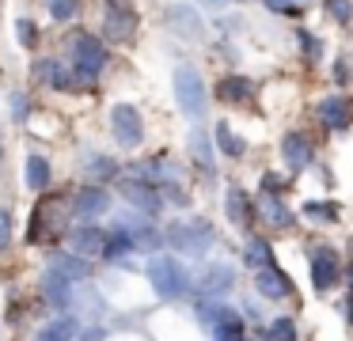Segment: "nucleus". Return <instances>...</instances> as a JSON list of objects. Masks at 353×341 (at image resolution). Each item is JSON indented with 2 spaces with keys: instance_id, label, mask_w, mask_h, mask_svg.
<instances>
[{
  "instance_id": "f257e3e1",
  "label": "nucleus",
  "mask_w": 353,
  "mask_h": 341,
  "mask_svg": "<svg viewBox=\"0 0 353 341\" xmlns=\"http://www.w3.org/2000/svg\"><path fill=\"white\" fill-rule=\"evenodd\" d=\"M145 273H148L152 292L160 296L163 303H175V300H183V296L194 292L190 269H186L175 254H163V250H160V254H152V258H148V265H145Z\"/></svg>"
},
{
  "instance_id": "f03ea898",
  "label": "nucleus",
  "mask_w": 353,
  "mask_h": 341,
  "mask_svg": "<svg viewBox=\"0 0 353 341\" xmlns=\"http://www.w3.org/2000/svg\"><path fill=\"white\" fill-rule=\"evenodd\" d=\"M171 80H175V99H179L183 118L194 121V125H201L205 114H209V87H205V80H201V72L194 65H179Z\"/></svg>"
},
{
  "instance_id": "7ed1b4c3",
  "label": "nucleus",
  "mask_w": 353,
  "mask_h": 341,
  "mask_svg": "<svg viewBox=\"0 0 353 341\" xmlns=\"http://www.w3.org/2000/svg\"><path fill=\"white\" fill-rule=\"evenodd\" d=\"M99 27L103 38L114 45H133V34H137V4L133 0H99Z\"/></svg>"
},
{
  "instance_id": "20e7f679",
  "label": "nucleus",
  "mask_w": 353,
  "mask_h": 341,
  "mask_svg": "<svg viewBox=\"0 0 353 341\" xmlns=\"http://www.w3.org/2000/svg\"><path fill=\"white\" fill-rule=\"evenodd\" d=\"M307 277H312L315 296H330L338 285H342V277H345L342 254H338L334 247H327V242L312 247V250H307Z\"/></svg>"
},
{
  "instance_id": "39448f33",
  "label": "nucleus",
  "mask_w": 353,
  "mask_h": 341,
  "mask_svg": "<svg viewBox=\"0 0 353 341\" xmlns=\"http://www.w3.org/2000/svg\"><path fill=\"white\" fill-rule=\"evenodd\" d=\"M163 239L186 258H205L209 247H213V239H216V231H213L209 220H179V224H168Z\"/></svg>"
},
{
  "instance_id": "423d86ee",
  "label": "nucleus",
  "mask_w": 353,
  "mask_h": 341,
  "mask_svg": "<svg viewBox=\"0 0 353 341\" xmlns=\"http://www.w3.org/2000/svg\"><path fill=\"white\" fill-rule=\"evenodd\" d=\"M69 57H72V72L80 76V83H95L107 68V50H103V38L95 34H72L69 38Z\"/></svg>"
},
{
  "instance_id": "0eeeda50",
  "label": "nucleus",
  "mask_w": 353,
  "mask_h": 341,
  "mask_svg": "<svg viewBox=\"0 0 353 341\" xmlns=\"http://www.w3.org/2000/svg\"><path fill=\"white\" fill-rule=\"evenodd\" d=\"M110 133H114L118 148H141L145 144V114L133 103L110 106Z\"/></svg>"
},
{
  "instance_id": "6e6552de",
  "label": "nucleus",
  "mask_w": 353,
  "mask_h": 341,
  "mask_svg": "<svg viewBox=\"0 0 353 341\" xmlns=\"http://www.w3.org/2000/svg\"><path fill=\"white\" fill-rule=\"evenodd\" d=\"M224 216H228V224L236 227V231L254 235V224H259V201H254L247 189L228 186L224 189Z\"/></svg>"
},
{
  "instance_id": "1a4fd4ad",
  "label": "nucleus",
  "mask_w": 353,
  "mask_h": 341,
  "mask_svg": "<svg viewBox=\"0 0 353 341\" xmlns=\"http://www.w3.org/2000/svg\"><path fill=\"white\" fill-rule=\"evenodd\" d=\"M232 288H236V269L228 262H213L194 280V300H224Z\"/></svg>"
},
{
  "instance_id": "9d476101",
  "label": "nucleus",
  "mask_w": 353,
  "mask_h": 341,
  "mask_svg": "<svg viewBox=\"0 0 353 341\" xmlns=\"http://www.w3.org/2000/svg\"><path fill=\"white\" fill-rule=\"evenodd\" d=\"M315 118L327 133H345L353 125V99L350 95H327L315 103Z\"/></svg>"
},
{
  "instance_id": "9b49d317",
  "label": "nucleus",
  "mask_w": 353,
  "mask_h": 341,
  "mask_svg": "<svg viewBox=\"0 0 353 341\" xmlns=\"http://www.w3.org/2000/svg\"><path fill=\"white\" fill-rule=\"evenodd\" d=\"M277 148H281V163L289 167L292 174L307 171V167L315 163V141H312L307 133H300V129H292V133H285Z\"/></svg>"
},
{
  "instance_id": "f8f14e48",
  "label": "nucleus",
  "mask_w": 353,
  "mask_h": 341,
  "mask_svg": "<svg viewBox=\"0 0 353 341\" xmlns=\"http://www.w3.org/2000/svg\"><path fill=\"white\" fill-rule=\"evenodd\" d=\"M110 205H114V197H110L107 186H88V189H80V194L69 197V212L77 220H84V224H92L103 212H110Z\"/></svg>"
},
{
  "instance_id": "ddd939ff",
  "label": "nucleus",
  "mask_w": 353,
  "mask_h": 341,
  "mask_svg": "<svg viewBox=\"0 0 353 341\" xmlns=\"http://www.w3.org/2000/svg\"><path fill=\"white\" fill-rule=\"evenodd\" d=\"M107 239H110V227H103V224H77V227H69V250H72V254L103 258Z\"/></svg>"
},
{
  "instance_id": "4468645a",
  "label": "nucleus",
  "mask_w": 353,
  "mask_h": 341,
  "mask_svg": "<svg viewBox=\"0 0 353 341\" xmlns=\"http://www.w3.org/2000/svg\"><path fill=\"white\" fill-rule=\"evenodd\" d=\"M216 99L228 103V106H254L259 87H254V80L243 72H224L221 80H216Z\"/></svg>"
},
{
  "instance_id": "2eb2a0df",
  "label": "nucleus",
  "mask_w": 353,
  "mask_h": 341,
  "mask_svg": "<svg viewBox=\"0 0 353 341\" xmlns=\"http://www.w3.org/2000/svg\"><path fill=\"white\" fill-rule=\"evenodd\" d=\"M122 197H125V205H133V209H141L145 216H156V212L163 209V197H160V189L152 186V182H145V178H122Z\"/></svg>"
},
{
  "instance_id": "dca6fc26",
  "label": "nucleus",
  "mask_w": 353,
  "mask_h": 341,
  "mask_svg": "<svg viewBox=\"0 0 353 341\" xmlns=\"http://www.w3.org/2000/svg\"><path fill=\"white\" fill-rule=\"evenodd\" d=\"M254 292L262 300H289L292 296V277L281 269V265H270V269H259L254 273Z\"/></svg>"
},
{
  "instance_id": "f3484780",
  "label": "nucleus",
  "mask_w": 353,
  "mask_h": 341,
  "mask_svg": "<svg viewBox=\"0 0 353 341\" xmlns=\"http://www.w3.org/2000/svg\"><path fill=\"white\" fill-rule=\"evenodd\" d=\"M168 27L175 30L183 42H201L205 38V23H201V15L194 12L190 4H175L168 8Z\"/></svg>"
},
{
  "instance_id": "a211bd4d",
  "label": "nucleus",
  "mask_w": 353,
  "mask_h": 341,
  "mask_svg": "<svg viewBox=\"0 0 353 341\" xmlns=\"http://www.w3.org/2000/svg\"><path fill=\"white\" fill-rule=\"evenodd\" d=\"M254 201H259V220H262V224H270L274 231H289V227H296V216H292V209L285 205V197L254 194Z\"/></svg>"
},
{
  "instance_id": "6ab92c4d",
  "label": "nucleus",
  "mask_w": 353,
  "mask_h": 341,
  "mask_svg": "<svg viewBox=\"0 0 353 341\" xmlns=\"http://www.w3.org/2000/svg\"><path fill=\"white\" fill-rule=\"evenodd\" d=\"M243 265H247L251 273H259V269H270V265H277L274 242H270L266 235H247V242H243Z\"/></svg>"
},
{
  "instance_id": "aec40b11",
  "label": "nucleus",
  "mask_w": 353,
  "mask_h": 341,
  "mask_svg": "<svg viewBox=\"0 0 353 341\" xmlns=\"http://www.w3.org/2000/svg\"><path fill=\"white\" fill-rule=\"evenodd\" d=\"M77 338H80V318L69 315V311L50 318V322L34 333V341H77Z\"/></svg>"
},
{
  "instance_id": "412c9836",
  "label": "nucleus",
  "mask_w": 353,
  "mask_h": 341,
  "mask_svg": "<svg viewBox=\"0 0 353 341\" xmlns=\"http://www.w3.org/2000/svg\"><path fill=\"white\" fill-rule=\"evenodd\" d=\"M213 136L205 133L201 125H194L190 129V159L198 163V171L205 174V178H213Z\"/></svg>"
},
{
  "instance_id": "4be33fe9",
  "label": "nucleus",
  "mask_w": 353,
  "mask_h": 341,
  "mask_svg": "<svg viewBox=\"0 0 353 341\" xmlns=\"http://www.w3.org/2000/svg\"><path fill=\"white\" fill-rule=\"evenodd\" d=\"M23 178H27V189H31V194H46L50 182H54V167H50V159L39 156V152H31V156H27Z\"/></svg>"
},
{
  "instance_id": "5701e85b",
  "label": "nucleus",
  "mask_w": 353,
  "mask_h": 341,
  "mask_svg": "<svg viewBox=\"0 0 353 341\" xmlns=\"http://www.w3.org/2000/svg\"><path fill=\"white\" fill-rule=\"evenodd\" d=\"M137 250H141L137 239H133L122 224H114L110 227V239H107V250H103V262L118 265V262H125V254H137Z\"/></svg>"
},
{
  "instance_id": "b1692460",
  "label": "nucleus",
  "mask_w": 353,
  "mask_h": 341,
  "mask_svg": "<svg viewBox=\"0 0 353 341\" xmlns=\"http://www.w3.org/2000/svg\"><path fill=\"white\" fill-rule=\"evenodd\" d=\"M300 216L319 224V227H334L342 220V205L338 201H304L300 205Z\"/></svg>"
},
{
  "instance_id": "393cba45",
  "label": "nucleus",
  "mask_w": 353,
  "mask_h": 341,
  "mask_svg": "<svg viewBox=\"0 0 353 341\" xmlns=\"http://www.w3.org/2000/svg\"><path fill=\"white\" fill-rule=\"evenodd\" d=\"M50 269L65 273V277H69V280H77V285H80V280H88V277H92V262H88L84 254H72V250H69V254H57L54 262H50Z\"/></svg>"
},
{
  "instance_id": "a878e982",
  "label": "nucleus",
  "mask_w": 353,
  "mask_h": 341,
  "mask_svg": "<svg viewBox=\"0 0 353 341\" xmlns=\"http://www.w3.org/2000/svg\"><path fill=\"white\" fill-rule=\"evenodd\" d=\"M213 141H216V152H221V156H228V159H243L247 156V141L232 125H224V121L213 129Z\"/></svg>"
},
{
  "instance_id": "bb28decb",
  "label": "nucleus",
  "mask_w": 353,
  "mask_h": 341,
  "mask_svg": "<svg viewBox=\"0 0 353 341\" xmlns=\"http://www.w3.org/2000/svg\"><path fill=\"white\" fill-rule=\"evenodd\" d=\"M118 174H122V167H118L110 156H92V159H88V178H92L95 186H99V182L118 178Z\"/></svg>"
},
{
  "instance_id": "cd10ccee",
  "label": "nucleus",
  "mask_w": 353,
  "mask_h": 341,
  "mask_svg": "<svg viewBox=\"0 0 353 341\" xmlns=\"http://www.w3.org/2000/svg\"><path fill=\"white\" fill-rule=\"evenodd\" d=\"M266 341H300L296 318H292V315H277L274 322L266 326Z\"/></svg>"
},
{
  "instance_id": "c85d7f7f",
  "label": "nucleus",
  "mask_w": 353,
  "mask_h": 341,
  "mask_svg": "<svg viewBox=\"0 0 353 341\" xmlns=\"http://www.w3.org/2000/svg\"><path fill=\"white\" fill-rule=\"evenodd\" d=\"M289 186H292L289 174L266 171V174H262V182H259V194H266V197H285V194H289Z\"/></svg>"
},
{
  "instance_id": "c756f323",
  "label": "nucleus",
  "mask_w": 353,
  "mask_h": 341,
  "mask_svg": "<svg viewBox=\"0 0 353 341\" xmlns=\"http://www.w3.org/2000/svg\"><path fill=\"white\" fill-rule=\"evenodd\" d=\"M12 242H16V212L0 205V254H8Z\"/></svg>"
},
{
  "instance_id": "7c9ffc66",
  "label": "nucleus",
  "mask_w": 353,
  "mask_h": 341,
  "mask_svg": "<svg viewBox=\"0 0 353 341\" xmlns=\"http://www.w3.org/2000/svg\"><path fill=\"white\" fill-rule=\"evenodd\" d=\"M156 189H160V197H163L168 205H175V209H186V205H190V194H186V189L179 186V178H171V182H160Z\"/></svg>"
},
{
  "instance_id": "2f4dec72",
  "label": "nucleus",
  "mask_w": 353,
  "mask_h": 341,
  "mask_svg": "<svg viewBox=\"0 0 353 341\" xmlns=\"http://www.w3.org/2000/svg\"><path fill=\"white\" fill-rule=\"evenodd\" d=\"M46 4H50V15H54L57 23L77 19V12H80V0H46Z\"/></svg>"
},
{
  "instance_id": "473e14b6",
  "label": "nucleus",
  "mask_w": 353,
  "mask_h": 341,
  "mask_svg": "<svg viewBox=\"0 0 353 341\" xmlns=\"http://www.w3.org/2000/svg\"><path fill=\"white\" fill-rule=\"evenodd\" d=\"M327 12L338 27H350L353 23V0H327Z\"/></svg>"
},
{
  "instance_id": "72a5a7b5",
  "label": "nucleus",
  "mask_w": 353,
  "mask_h": 341,
  "mask_svg": "<svg viewBox=\"0 0 353 341\" xmlns=\"http://www.w3.org/2000/svg\"><path fill=\"white\" fill-rule=\"evenodd\" d=\"M296 42H300V50H304L307 61H319V57H323V38H319V34H312V30H300Z\"/></svg>"
},
{
  "instance_id": "f704fd0d",
  "label": "nucleus",
  "mask_w": 353,
  "mask_h": 341,
  "mask_svg": "<svg viewBox=\"0 0 353 341\" xmlns=\"http://www.w3.org/2000/svg\"><path fill=\"white\" fill-rule=\"evenodd\" d=\"M262 4L274 15H289V19H300V15H304V4H300V0H262Z\"/></svg>"
},
{
  "instance_id": "c9c22d12",
  "label": "nucleus",
  "mask_w": 353,
  "mask_h": 341,
  "mask_svg": "<svg viewBox=\"0 0 353 341\" xmlns=\"http://www.w3.org/2000/svg\"><path fill=\"white\" fill-rule=\"evenodd\" d=\"M16 30H19V42H23L27 50H34V45H39V27H34L31 19H16Z\"/></svg>"
},
{
  "instance_id": "e433bc0d",
  "label": "nucleus",
  "mask_w": 353,
  "mask_h": 341,
  "mask_svg": "<svg viewBox=\"0 0 353 341\" xmlns=\"http://www.w3.org/2000/svg\"><path fill=\"white\" fill-rule=\"evenodd\" d=\"M8 103H12V118H16V121H27V114H31V99H27L23 91H12Z\"/></svg>"
},
{
  "instance_id": "4c0bfd02",
  "label": "nucleus",
  "mask_w": 353,
  "mask_h": 341,
  "mask_svg": "<svg viewBox=\"0 0 353 341\" xmlns=\"http://www.w3.org/2000/svg\"><path fill=\"white\" fill-rule=\"evenodd\" d=\"M330 76H334L338 87H345V83L353 80V72H350V57H338V61H334V72H330Z\"/></svg>"
},
{
  "instance_id": "58836bf2",
  "label": "nucleus",
  "mask_w": 353,
  "mask_h": 341,
  "mask_svg": "<svg viewBox=\"0 0 353 341\" xmlns=\"http://www.w3.org/2000/svg\"><path fill=\"white\" fill-rule=\"evenodd\" d=\"M345 296H353V262H345Z\"/></svg>"
},
{
  "instance_id": "ea45409f",
  "label": "nucleus",
  "mask_w": 353,
  "mask_h": 341,
  "mask_svg": "<svg viewBox=\"0 0 353 341\" xmlns=\"http://www.w3.org/2000/svg\"><path fill=\"white\" fill-rule=\"evenodd\" d=\"M198 4H205V8H224L228 0H198Z\"/></svg>"
},
{
  "instance_id": "a19ab883",
  "label": "nucleus",
  "mask_w": 353,
  "mask_h": 341,
  "mask_svg": "<svg viewBox=\"0 0 353 341\" xmlns=\"http://www.w3.org/2000/svg\"><path fill=\"white\" fill-rule=\"evenodd\" d=\"M243 341H247V338H243Z\"/></svg>"
}]
</instances>
